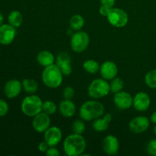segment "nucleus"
Listing matches in <instances>:
<instances>
[{"instance_id": "obj_25", "label": "nucleus", "mask_w": 156, "mask_h": 156, "mask_svg": "<svg viewBox=\"0 0 156 156\" xmlns=\"http://www.w3.org/2000/svg\"><path fill=\"white\" fill-rule=\"evenodd\" d=\"M111 81V82L110 83V88H111V92L116 94V93L120 92V91L123 90L124 83H123V81L120 78L115 77Z\"/></svg>"}, {"instance_id": "obj_11", "label": "nucleus", "mask_w": 156, "mask_h": 156, "mask_svg": "<svg viewBox=\"0 0 156 156\" xmlns=\"http://www.w3.org/2000/svg\"><path fill=\"white\" fill-rule=\"evenodd\" d=\"M44 133V141L49 145V146H57L62 140V131L58 126H50Z\"/></svg>"}, {"instance_id": "obj_30", "label": "nucleus", "mask_w": 156, "mask_h": 156, "mask_svg": "<svg viewBox=\"0 0 156 156\" xmlns=\"http://www.w3.org/2000/svg\"><path fill=\"white\" fill-rule=\"evenodd\" d=\"M146 151L149 155L156 156V139L150 140L146 146Z\"/></svg>"}, {"instance_id": "obj_23", "label": "nucleus", "mask_w": 156, "mask_h": 156, "mask_svg": "<svg viewBox=\"0 0 156 156\" xmlns=\"http://www.w3.org/2000/svg\"><path fill=\"white\" fill-rule=\"evenodd\" d=\"M85 25V19L80 15H74L69 20V26L72 30L78 31L80 30Z\"/></svg>"}, {"instance_id": "obj_2", "label": "nucleus", "mask_w": 156, "mask_h": 156, "mask_svg": "<svg viewBox=\"0 0 156 156\" xmlns=\"http://www.w3.org/2000/svg\"><path fill=\"white\" fill-rule=\"evenodd\" d=\"M105 107L101 102L95 100L87 101L79 109V116L85 121H91L103 116Z\"/></svg>"}, {"instance_id": "obj_26", "label": "nucleus", "mask_w": 156, "mask_h": 156, "mask_svg": "<svg viewBox=\"0 0 156 156\" xmlns=\"http://www.w3.org/2000/svg\"><path fill=\"white\" fill-rule=\"evenodd\" d=\"M145 83L151 88H156V69L150 70L145 76Z\"/></svg>"}, {"instance_id": "obj_20", "label": "nucleus", "mask_w": 156, "mask_h": 156, "mask_svg": "<svg viewBox=\"0 0 156 156\" xmlns=\"http://www.w3.org/2000/svg\"><path fill=\"white\" fill-rule=\"evenodd\" d=\"M37 61L41 66L47 67L54 64L56 62V58L51 52L48 50H42L37 56Z\"/></svg>"}, {"instance_id": "obj_22", "label": "nucleus", "mask_w": 156, "mask_h": 156, "mask_svg": "<svg viewBox=\"0 0 156 156\" xmlns=\"http://www.w3.org/2000/svg\"><path fill=\"white\" fill-rule=\"evenodd\" d=\"M24 91L28 94H33L37 91L38 84L35 80L31 79H24L21 82Z\"/></svg>"}, {"instance_id": "obj_10", "label": "nucleus", "mask_w": 156, "mask_h": 156, "mask_svg": "<svg viewBox=\"0 0 156 156\" xmlns=\"http://www.w3.org/2000/svg\"><path fill=\"white\" fill-rule=\"evenodd\" d=\"M16 29L9 24H2L0 26V44L9 45L16 37Z\"/></svg>"}, {"instance_id": "obj_12", "label": "nucleus", "mask_w": 156, "mask_h": 156, "mask_svg": "<svg viewBox=\"0 0 156 156\" xmlns=\"http://www.w3.org/2000/svg\"><path fill=\"white\" fill-rule=\"evenodd\" d=\"M114 102L119 109L127 110L133 106V98L129 93L121 91L114 94Z\"/></svg>"}, {"instance_id": "obj_21", "label": "nucleus", "mask_w": 156, "mask_h": 156, "mask_svg": "<svg viewBox=\"0 0 156 156\" xmlns=\"http://www.w3.org/2000/svg\"><path fill=\"white\" fill-rule=\"evenodd\" d=\"M8 21L9 24L15 27V28L19 27L23 22L22 14L18 10L12 11L8 16Z\"/></svg>"}, {"instance_id": "obj_31", "label": "nucleus", "mask_w": 156, "mask_h": 156, "mask_svg": "<svg viewBox=\"0 0 156 156\" xmlns=\"http://www.w3.org/2000/svg\"><path fill=\"white\" fill-rule=\"evenodd\" d=\"M9 110V105L5 101L0 99V117H4L8 114Z\"/></svg>"}, {"instance_id": "obj_9", "label": "nucleus", "mask_w": 156, "mask_h": 156, "mask_svg": "<svg viewBox=\"0 0 156 156\" xmlns=\"http://www.w3.org/2000/svg\"><path fill=\"white\" fill-rule=\"evenodd\" d=\"M34 129L39 133H44L50 126V115L44 112H41L34 116L32 121Z\"/></svg>"}, {"instance_id": "obj_4", "label": "nucleus", "mask_w": 156, "mask_h": 156, "mask_svg": "<svg viewBox=\"0 0 156 156\" xmlns=\"http://www.w3.org/2000/svg\"><path fill=\"white\" fill-rule=\"evenodd\" d=\"M42 105L43 101L41 98L33 94L23 99L21 104V109L24 115L34 117L42 112Z\"/></svg>"}, {"instance_id": "obj_27", "label": "nucleus", "mask_w": 156, "mask_h": 156, "mask_svg": "<svg viewBox=\"0 0 156 156\" xmlns=\"http://www.w3.org/2000/svg\"><path fill=\"white\" fill-rule=\"evenodd\" d=\"M57 110L56 104L52 101H45L43 102L42 111L48 115H53Z\"/></svg>"}, {"instance_id": "obj_7", "label": "nucleus", "mask_w": 156, "mask_h": 156, "mask_svg": "<svg viewBox=\"0 0 156 156\" xmlns=\"http://www.w3.org/2000/svg\"><path fill=\"white\" fill-rule=\"evenodd\" d=\"M107 18L111 25L117 28L125 27L129 21V16L124 10L114 7L111 9Z\"/></svg>"}, {"instance_id": "obj_14", "label": "nucleus", "mask_w": 156, "mask_h": 156, "mask_svg": "<svg viewBox=\"0 0 156 156\" xmlns=\"http://www.w3.org/2000/svg\"><path fill=\"white\" fill-rule=\"evenodd\" d=\"M150 105L151 99L147 93L140 91L134 96L133 105L136 111H140V112L147 111Z\"/></svg>"}, {"instance_id": "obj_35", "label": "nucleus", "mask_w": 156, "mask_h": 156, "mask_svg": "<svg viewBox=\"0 0 156 156\" xmlns=\"http://www.w3.org/2000/svg\"><path fill=\"white\" fill-rule=\"evenodd\" d=\"M115 1L116 0H100L101 4L102 5H105L109 8L114 7V4H115Z\"/></svg>"}, {"instance_id": "obj_36", "label": "nucleus", "mask_w": 156, "mask_h": 156, "mask_svg": "<svg viewBox=\"0 0 156 156\" xmlns=\"http://www.w3.org/2000/svg\"><path fill=\"white\" fill-rule=\"evenodd\" d=\"M150 121H152V123H155L156 124V111L155 112H153V114L151 115V117H150Z\"/></svg>"}, {"instance_id": "obj_19", "label": "nucleus", "mask_w": 156, "mask_h": 156, "mask_svg": "<svg viewBox=\"0 0 156 156\" xmlns=\"http://www.w3.org/2000/svg\"><path fill=\"white\" fill-rule=\"evenodd\" d=\"M59 111L61 115L64 117H72L76 111V107L75 104L72 101V100L64 99L63 101L59 103Z\"/></svg>"}, {"instance_id": "obj_8", "label": "nucleus", "mask_w": 156, "mask_h": 156, "mask_svg": "<svg viewBox=\"0 0 156 156\" xmlns=\"http://www.w3.org/2000/svg\"><path fill=\"white\" fill-rule=\"evenodd\" d=\"M150 120L145 116H138L130 120L129 123V129L136 134L146 132L149 127Z\"/></svg>"}, {"instance_id": "obj_33", "label": "nucleus", "mask_w": 156, "mask_h": 156, "mask_svg": "<svg viewBox=\"0 0 156 156\" xmlns=\"http://www.w3.org/2000/svg\"><path fill=\"white\" fill-rule=\"evenodd\" d=\"M49 147L50 146H49V145L45 141L41 142L38 145V149H39V151L41 152H46L47 151V149H49Z\"/></svg>"}, {"instance_id": "obj_3", "label": "nucleus", "mask_w": 156, "mask_h": 156, "mask_svg": "<svg viewBox=\"0 0 156 156\" xmlns=\"http://www.w3.org/2000/svg\"><path fill=\"white\" fill-rule=\"evenodd\" d=\"M63 80V74L56 64L44 67L42 73V81L44 85L50 88L59 87Z\"/></svg>"}, {"instance_id": "obj_1", "label": "nucleus", "mask_w": 156, "mask_h": 156, "mask_svg": "<svg viewBox=\"0 0 156 156\" xmlns=\"http://www.w3.org/2000/svg\"><path fill=\"white\" fill-rule=\"evenodd\" d=\"M63 150L69 156L82 155L86 149V141L81 134L72 133L64 140Z\"/></svg>"}, {"instance_id": "obj_29", "label": "nucleus", "mask_w": 156, "mask_h": 156, "mask_svg": "<svg viewBox=\"0 0 156 156\" xmlns=\"http://www.w3.org/2000/svg\"><path fill=\"white\" fill-rule=\"evenodd\" d=\"M62 96L64 99L67 100H72L75 96V90L73 87L67 86L62 91Z\"/></svg>"}, {"instance_id": "obj_6", "label": "nucleus", "mask_w": 156, "mask_h": 156, "mask_svg": "<svg viewBox=\"0 0 156 156\" xmlns=\"http://www.w3.org/2000/svg\"><path fill=\"white\" fill-rule=\"evenodd\" d=\"M90 43L89 35L82 30H78L73 34L70 40L72 50L76 53H82L88 48Z\"/></svg>"}, {"instance_id": "obj_18", "label": "nucleus", "mask_w": 156, "mask_h": 156, "mask_svg": "<svg viewBox=\"0 0 156 156\" xmlns=\"http://www.w3.org/2000/svg\"><path fill=\"white\" fill-rule=\"evenodd\" d=\"M112 115L110 113L105 114L103 117H100L94 120L93 122V128L97 132H103L107 130L109 127V123L112 120Z\"/></svg>"}, {"instance_id": "obj_37", "label": "nucleus", "mask_w": 156, "mask_h": 156, "mask_svg": "<svg viewBox=\"0 0 156 156\" xmlns=\"http://www.w3.org/2000/svg\"><path fill=\"white\" fill-rule=\"evenodd\" d=\"M3 21H4V18H3L2 14L0 12V26L3 24Z\"/></svg>"}, {"instance_id": "obj_13", "label": "nucleus", "mask_w": 156, "mask_h": 156, "mask_svg": "<svg viewBox=\"0 0 156 156\" xmlns=\"http://www.w3.org/2000/svg\"><path fill=\"white\" fill-rule=\"evenodd\" d=\"M103 150L107 155H115L120 149V143L115 136L108 135L105 137L102 142Z\"/></svg>"}, {"instance_id": "obj_16", "label": "nucleus", "mask_w": 156, "mask_h": 156, "mask_svg": "<svg viewBox=\"0 0 156 156\" xmlns=\"http://www.w3.org/2000/svg\"><path fill=\"white\" fill-rule=\"evenodd\" d=\"M101 76L105 80H112L114 78L117 77L118 73V68L115 62L112 61H105L100 66Z\"/></svg>"}, {"instance_id": "obj_15", "label": "nucleus", "mask_w": 156, "mask_h": 156, "mask_svg": "<svg viewBox=\"0 0 156 156\" xmlns=\"http://www.w3.org/2000/svg\"><path fill=\"white\" fill-rule=\"evenodd\" d=\"M22 83L18 79H11L8 81L4 87V92L9 99L18 97L22 90Z\"/></svg>"}, {"instance_id": "obj_17", "label": "nucleus", "mask_w": 156, "mask_h": 156, "mask_svg": "<svg viewBox=\"0 0 156 156\" xmlns=\"http://www.w3.org/2000/svg\"><path fill=\"white\" fill-rule=\"evenodd\" d=\"M56 64L61 70L63 76H69L73 72L71 66V57L67 53H60L56 58Z\"/></svg>"}, {"instance_id": "obj_34", "label": "nucleus", "mask_w": 156, "mask_h": 156, "mask_svg": "<svg viewBox=\"0 0 156 156\" xmlns=\"http://www.w3.org/2000/svg\"><path fill=\"white\" fill-rule=\"evenodd\" d=\"M111 9V8L107 7V6L102 5H101L100 7V9H99V12H100V14L102 15V16L107 17V15H108V13H109Z\"/></svg>"}, {"instance_id": "obj_5", "label": "nucleus", "mask_w": 156, "mask_h": 156, "mask_svg": "<svg viewBox=\"0 0 156 156\" xmlns=\"http://www.w3.org/2000/svg\"><path fill=\"white\" fill-rule=\"evenodd\" d=\"M110 91V84L103 78L93 80L88 88V95L94 99H99L105 97L109 94Z\"/></svg>"}, {"instance_id": "obj_38", "label": "nucleus", "mask_w": 156, "mask_h": 156, "mask_svg": "<svg viewBox=\"0 0 156 156\" xmlns=\"http://www.w3.org/2000/svg\"><path fill=\"white\" fill-rule=\"evenodd\" d=\"M154 133H155V136H156V125H155V127H154Z\"/></svg>"}, {"instance_id": "obj_32", "label": "nucleus", "mask_w": 156, "mask_h": 156, "mask_svg": "<svg viewBox=\"0 0 156 156\" xmlns=\"http://www.w3.org/2000/svg\"><path fill=\"white\" fill-rule=\"evenodd\" d=\"M45 153L47 156H59L60 155L59 150L56 149V146H50Z\"/></svg>"}, {"instance_id": "obj_28", "label": "nucleus", "mask_w": 156, "mask_h": 156, "mask_svg": "<svg viewBox=\"0 0 156 156\" xmlns=\"http://www.w3.org/2000/svg\"><path fill=\"white\" fill-rule=\"evenodd\" d=\"M72 129L74 133L82 135L85 130V125L84 122L81 120H75L72 125Z\"/></svg>"}, {"instance_id": "obj_24", "label": "nucleus", "mask_w": 156, "mask_h": 156, "mask_svg": "<svg viewBox=\"0 0 156 156\" xmlns=\"http://www.w3.org/2000/svg\"><path fill=\"white\" fill-rule=\"evenodd\" d=\"M83 69L89 74H95L100 70V65L94 59H87L83 62Z\"/></svg>"}]
</instances>
